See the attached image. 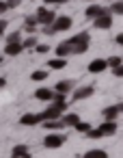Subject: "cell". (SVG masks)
<instances>
[{"label":"cell","instance_id":"cell-1","mask_svg":"<svg viewBox=\"0 0 123 158\" xmlns=\"http://www.w3.org/2000/svg\"><path fill=\"white\" fill-rule=\"evenodd\" d=\"M117 121H110V119H104L97 128H91L89 132H86V136L89 139H104V136H112V134H117Z\"/></svg>","mask_w":123,"mask_h":158},{"label":"cell","instance_id":"cell-2","mask_svg":"<svg viewBox=\"0 0 123 158\" xmlns=\"http://www.w3.org/2000/svg\"><path fill=\"white\" fill-rule=\"evenodd\" d=\"M67 41H69V46H71V54H84V52L89 50V46H91V35H89L86 31H82V33L69 37Z\"/></svg>","mask_w":123,"mask_h":158},{"label":"cell","instance_id":"cell-3","mask_svg":"<svg viewBox=\"0 0 123 158\" xmlns=\"http://www.w3.org/2000/svg\"><path fill=\"white\" fill-rule=\"evenodd\" d=\"M50 106L41 110V119H61V115L67 110V102H48Z\"/></svg>","mask_w":123,"mask_h":158},{"label":"cell","instance_id":"cell-4","mask_svg":"<svg viewBox=\"0 0 123 158\" xmlns=\"http://www.w3.org/2000/svg\"><path fill=\"white\" fill-rule=\"evenodd\" d=\"M65 141H67V136H65L61 130H58V132H48L46 139H43V147H46V149H58V147L65 145Z\"/></svg>","mask_w":123,"mask_h":158},{"label":"cell","instance_id":"cell-5","mask_svg":"<svg viewBox=\"0 0 123 158\" xmlns=\"http://www.w3.org/2000/svg\"><path fill=\"white\" fill-rule=\"evenodd\" d=\"M50 26H52L54 35H56V33H65V31H69V28L73 26V20H71L69 15H56Z\"/></svg>","mask_w":123,"mask_h":158},{"label":"cell","instance_id":"cell-6","mask_svg":"<svg viewBox=\"0 0 123 158\" xmlns=\"http://www.w3.org/2000/svg\"><path fill=\"white\" fill-rule=\"evenodd\" d=\"M35 18H37L39 26H48V24H52V22H54L56 13H54L50 7H39V9H37V13H35Z\"/></svg>","mask_w":123,"mask_h":158},{"label":"cell","instance_id":"cell-7","mask_svg":"<svg viewBox=\"0 0 123 158\" xmlns=\"http://www.w3.org/2000/svg\"><path fill=\"white\" fill-rule=\"evenodd\" d=\"M95 93V87L93 85H84V87H78V89H71V100L73 102H80V100H86Z\"/></svg>","mask_w":123,"mask_h":158},{"label":"cell","instance_id":"cell-8","mask_svg":"<svg viewBox=\"0 0 123 158\" xmlns=\"http://www.w3.org/2000/svg\"><path fill=\"white\" fill-rule=\"evenodd\" d=\"M93 26L99 28V31H108V28L112 26V15H110V11L106 9L104 13H99V15L93 20Z\"/></svg>","mask_w":123,"mask_h":158},{"label":"cell","instance_id":"cell-9","mask_svg":"<svg viewBox=\"0 0 123 158\" xmlns=\"http://www.w3.org/2000/svg\"><path fill=\"white\" fill-rule=\"evenodd\" d=\"M43 119H41V113H24L22 117H20V123L24 126V128H35V126H39Z\"/></svg>","mask_w":123,"mask_h":158},{"label":"cell","instance_id":"cell-10","mask_svg":"<svg viewBox=\"0 0 123 158\" xmlns=\"http://www.w3.org/2000/svg\"><path fill=\"white\" fill-rule=\"evenodd\" d=\"M121 110H123V104L119 102V104H112V106H106V108L101 110V115H104V119H110V121H117V119H119V115H121Z\"/></svg>","mask_w":123,"mask_h":158},{"label":"cell","instance_id":"cell-11","mask_svg":"<svg viewBox=\"0 0 123 158\" xmlns=\"http://www.w3.org/2000/svg\"><path fill=\"white\" fill-rule=\"evenodd\" d=\"M86 69H89L91 74H104V72L108 69V63H106V59H93Z\"/></svg>","mask_w":123,"mask_h":158},{"label":"cell","instance_id":"cell-12","mask_svg":"<svg viewBox=\"0 0 123 158\" xmlns=\"http://www.w3.org/2000/svg\"><path fill=\"white\" fill-rule=\"evenodd\" d=\"M22 52H24L22 41H11V44H5V56H20Z\"/></svg>","mask_w":123,"mask_h":158},{"label":"cell","instance_id":"cell-13","mask_svg":"<svg viewBox=\"0 0 123 158\" xmlns=\"http://www.w3.org/2000/svg\"><path fill=\"white\" fill-rule=\"evenodd\" d=\"M35 98H37L39 102H52V98H54V89H48V87H39V89L35 91Z\"/></svg>","mask_w":123,"mask_h":158},{"label":"cell","instance_id":"cell-14","mask_svg":"<svg viewBox=\"0 0 123 158\" xmlns=\"http://www.w3.org/2000/svg\"><path fill=\"white\" fill-rule=\"evenodd\" d=\"M65 67H67V59H63V56L48 59V69H52V72H61V69H65Z\"/></svg>","mask_w":123,"mask_h":158},{"label":"cell","instance_id":"cell-15","mask_svg":"<svg viewBox=\"0 0 123 158\" xmlns=\"http://www.w3.org/2000/svg\"><path fill=\"white\" fill-rule=\"evenodd\" d=\"M41 123H43V128H46L48 132H58V130L65 128V123H63L61 119H43Z\"/></svg>","mask_w":123,"mask_h":158},{"label":"cell","instance_id":"cell-16","mask_svg":"<svg viewBox=\"0 0 123 158\" xmlns=\"http://www.w3.org/2000/svg\"><path fill=\"white\" fill-rule=\"evenodd\" d=\"M61 121L65 123V128H73V126L80 121V115H78V113H63V115H61Z\"/></svg>","mask_w":123,"mask_h":158},{"label":"cell","instance_id":"cell-17","mask_svg":"<svg viewBox=\"0 0 123 158\" xmlns=\"http://www.w3.org/2000/svg\"><path fill=\"white\" fill-rule=\"evenodd\" d=\"M33 154H30V149H28V145H15L13 149H11V158H30Z\"/></svg>","mask_w":123,"mask_h":158},{"label":"cell","instance_id":"cell-18","mask_svg":"<svg viewBox=\"0 0 123 158\" xmlns=\"http://www.w3.org/2000/svg\"><path fill=\"white\" fill-rule=\"evenodd\" d=\"M37 26H39V22H37L35 15H26V18H24V31H26V33L35 35V33H37Z\"/></svg>","mask_w":123,"mask_h":158},{"label":"cell","instance_id":"cell-19","mask_svg":"<svg viewBox=\"0 0 123 158\" xmlns=\"http://www.w3.org/2000/svg\"><path fill=\"white\" fill-rule=\"evenodd\" d=\"M106 9L104 7H99V5H91V7H86V11H84V18L86 20H95L99 13H104Z\"/></svg>","mask_w":123,"mask_h":158},{"label":"cell","instance_id":"cell-20","mask_svg":"<svg viewBox=\"0 0 123 158\" xmlns=\"http://www.w3.org/2000/svg\"><path fill=\"white\" fill-rule=\"evenodd\" d=\"M73 87H76L73 80H58L56 87H54V91H58V93H71Z\"/></svg>","mask_w":123,"mask_h":158},{"label":"cell","instance_id":"cell-21","mask_svg":"<svg viewBox=\"0 0 123 158\" xmlns=\"http://www.w3.org/2000/svg\"><path fill=\"white\" fill-rule=\"evenodd\" d=\"M56 56H63V59L71 56V46H69V41H61V44L56 46Z\"/></svg>","mask_w":123,"mask_h":158},{"label":"cell","instance_id":"cell-22","mask_svg":"<svg viewBox=\"0 0 123 158\" xmlns=\"http://www.w3.org/2000/svg\"><path fill=\"white\" fill-rule=\"evenodd\" d=\"M82 158H108V152L106 149H89V152H84Z\"/></svg>","mask_w":123,"mask_h":158},{"label":"cell","instance_id":"cell-23","mask_svg":"<svg viewBox=\"0 0 123 158\" xmlns=\"http://www.w3.org/2000/svg\"><path fill=\"white\" fill-rule=\"evenodd\" d=\"M37 37L35 35H30V37H26V39H22V48L24 50H35V46H37Z\"/></svg>","mask_w":123,"mask_h":158},{"label":"cell","instance_id":"cell-24","mask_svg":"<svg viewBox=\"0 0 123 158\" xmlns=\"http://www.w3.org/2000/svg\"><path fill=\"white\" fill-rule=\"evenodd\" d=\"M46 78H48V72H46V69H35V72L30 74V80H33V82H43Z\"/></svg>","mask_w":123,"mask_h":158},{"label":"cell","instance_id":"cell-25","mask_svg":"<svg viewBox=\"0 0 123 158\" xmlns=\"http://www.w3.org/2000/svg\"><path fill=\"white\" fill-rule=\"evenodd\" d=\"M108 11H110V15H123V2L121 0H114Z\"/></svg>","mask_w":123,"mask_h":158},{"label":"cell","instance_id":"cell-26","mask_svg":"<svg viewBox=\"0 0 123 158\" xmlns=\"http://www.w3.org/2000/svg\"><path fill=\"white\" fill-rule=\"evenodd\" d=\"M91 128H93V126H91L89 121H82V119H80V121H78L76 126H73V130H76V132H80V134H86V132H89Z\"/></svg>","mask_w":123,"mask_h":158},{"label":"cell","instance_id":"cell-27","mask_svg":"<svg viewBox=\"0 0 123 158\" xmlns=\"http://www.w3.org/2000/svg\"><path fill=\"white\" fill-rule=\"evenodd\" d=\"M106 63H108V67L112 69V67H119V65H123V59H121V56H108V59H106Z\"/></svg>","mask_w":123,"mask_h":158},{"label":"cell","instance_id":"cell-28","mask_svg":"<svg viewBox=\"0 0 123 158\" xmlns=\"http://www.w3.org/2000/svg\"><path fill=\"white\" fill-rule=\"evenodd\" d=\"M11 41H22V35L15 31V33H9L7 35V44H11Z\"/></svg>","mask_w":123,"mask_h":158},{"label":"cell","instance_id":"cell-29","mask_svg":"<svg viewBox=\"0 0 123 158\" xmlns=\"http://www.w3.org/2000/svg\"><path fill=\"white\" fill-rule=\"evenodd\" d=\"M35 52L46 54V52H50V46H48V44H37V46H35Z\"/></svg>","mask_w":123,"mask_h":158},{"label":"cell","instance_id":"cell-30","mask_svg":"<svg viewBox=\"0 0 123 158\" xmlns=\"http://www.w3.org/2000/svg\"><path fill=\"white\" fill-rule=\"evenodd\" d=\"M112 76H117V78H123V65H119V67H112Z\"/></svg>","mask_w":123,"mask_h":158},{"label":"cell","instance_id":"cell-31","mask_svg":"<svg viewBox=\"0 0 123 158\" xmlns=\"http://www.w3.org/2000/svg\"><path fill=\"white\" fill-rule=\"evenodd\" d=\"M5 2H7V7H9V9H15V7H20L22 0H5Z\"/></svg>","mask_w":123,"mask_h":158},{"label":"cell","instance_id":"cell-32","mask_svg":"<svg viewBox=\"0 0 123 158\" xmlns=\"http://www.w3.org/2000/svg\"><path fill=\"white\" fill-rule=\"evenodd\" d=\"M43 2L50 7V5H65V2H69V0H43Z\"/></svg>","mask_w":123,"mask_h":158},{"label":"cell","instance_id":"cell-33","mask_svg":"<svg viewBox=\"0 0 123 158\" xmlns=\"http://www.w3.org/2000/svg\"><path fill=\"white\" fill-rule=\"evenodd\" d=\"M7 24H9L7 20H2V18H0V35H5V33H7Z\"/></svg>","mask_w":123,"mask_h":158},{"label":"cell","instance_id":"cell-34","mask_svg":"<svg viewBox=\"0 0 123 158\" xmlns=\"http://www.w3.org/2000/svg\"><path fill=\"white\" fill-rule=\"evenodd\" d=\"M9 11V7H7V2H5V0H0V15H5Z\"/></svg>","mask_w":123,"mask_h":158},{"label":"cell","instance_id":"cell-35","mask_svg":"<svg viewBox=\"0 0 123 158\" xmlns=\"http://www.w3.org/2000/svg\"><path fill=\"white\" fill-rule=\"evenodd\" d=\"M114 44H117V46H123V35H121V33L114 37Z\"/></svg>","mask_w":123,"mask_h":158},{"label":"cell","instance_id":"cell-36","mask_svg":"<svg viewBox=\"0 0 123 158\" xmlns=\"http://www.w3.org/2000/svg\"><path fill=\"white\" fill-rule=\"evenodd\" d=\"M5 85H7V78H2V76H0V89H2Z\"/></svg>","mask_w":123,"mask_h":158},{"label":"cell","instance_id":"cell-37","mask_svg":"<svg viewBox=\"0 0 123 158\" xmlns=\"http://www.w3.org/2000/svg\"><path fill=\"white\" fill-rule=\"evenodd\" d=\"M2 63H5V56H2V54H0V65H2Z\"/></svg>","mask_w":123,"mask_h":158},{"label":"cell","instance_id":"cell-38","mask_svg":"<svg viewBox=\"0 0 123 158\" xmlns=\"http://www.w3.org/2000/svg\"><path fill=\"white\" fill-rule=\"evenodd\" d=\"M84 2H93V0H84Z\"/></svg>","mask_w":123,"mask_h":158}]
</instances>
